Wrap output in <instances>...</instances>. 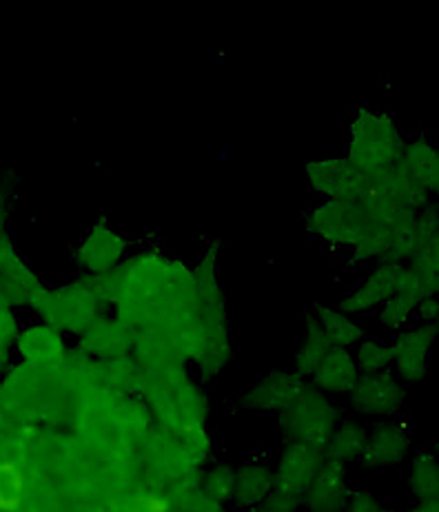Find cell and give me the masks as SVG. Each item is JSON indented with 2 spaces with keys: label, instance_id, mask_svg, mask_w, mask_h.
<instances>
[{
  "label": "cell",
  "instance_id": "cell-24",
  "mask_svg": "<svg viewBox=\"0 0 439 512\" xmlns=\"http://www.w3.org/2000/svg\"><path fill=\"white\" fill-rule=\"evenodd\" d=\"M415 313L424 324L439 322V298H437V295H426V298L420 304H417Z\"/></svg>",
  "mask_w": 439,
  "mask_h": 512
},
{
  "label": "cell",
  "instance_id": "cell-15",
  "mask_svg": "<svg viewBox=\"0 0 439 512\" xmlns=\"http://www.w3.org/2000/svg\"><path fill=\"white\" fill-rule=\"evenodd\" d=\"M275 488V473L267 466H244L236 473V488L233 497L240 504H260Z\"/></svg>",
  "mask_w": 439,
  "mask_h": 512
},
{
  "label": "cell",
  "instance_id": "cell-11",
  "mask_svg": "<svg viewBox=\"0 0 439 512\" xmlns=\"http://www.w3.org/2000/svg\"><path fill=\"white\" fill-rule=\"evenodd\" d=\"M304 391L302 375L275 373L253 388L247 402L260 411H287Z\"/></svg>",
  "mask_w": 439,
  "mask_h": 512
},
{
  "label": "cell",
  "instance_id": "cell-7",
  "mask_svg": "<svg viewBox=\"0 0 439 512\" xmlns=\"http://www.w3.org/2000/svg\"><path fill=\"white\" fill-rule=\"evenodd\" d=\"M439 335V322L422 324L413 331H406L393 344V362L397 371L408 382H420L426 373L428 348Z\"/></svg>",
  "mask_w": 439,
  "mask_h": 512
},
{
  "label": "cell",
  "instance_id": "cell-2",
  "mask_svg": "<svg viewBox=\"0 0 439 512\" xmlns=\"http://www.w3.org/2000/svg\"><path fill=\"white\" fill-rule=\"evenodd\" d=\"M282 428L291 444H306L315 448H326L335 430L333 404L326 399L320 388H306L300 397L284 411Z\"/></svg>",
  "mask_w": 439,
  "mask_h": 512
},
{
  "label": "cell",
  "instance_id": "cell-13",
  "mask_svg": "<svg viewBox=\"0 0 439 512\" xmlns=\"http://www.w3.org/2000/svg\"><path fill=\"white\" fill-rule=\"evenodd\" d=\"M122 251H125V240H122L114 229L105 227V224H96L94 233H91L89 240L85 242L83 260L91 271L102 275L114 269L118 260L122 258Z\"/></svg>",
  "mask_w": 439,
  "mask_h": 512
},
{
  "label": "cell",
  "instance_id": "cell-3",
  "mask_svg": "<svg viewBox=\"0 0 439 512\" xmlns=\"http://www.w3.org/2000/svg\"><path fill=\"white\" fill-rule=\"evenodd\" d=\"M309 180L329 200H360L369 187V176L351 158L311 162Z\"/></svg>",
  "mask_w": 439,
  "mask_h": 512
},
{
  "label": "cell",
  "instance_id": "cell-21",
  "mask_svg": "<svg viewBox=\"0 0 439 512\" xmlns=\"http://www.w3.org/2000/svg\"><path fill=\"white\" fill-rule=\"evenodd\" d=\"M353 355L362 375L384 373L393 364V346L377 340H362Z\"/></svg>",
  "mask_w": 439,
  "mask_h": 512
},
{
  "label": "cell",
  "instance_id": "cell-23",
  "mask_svg": "<svg viewBox=\"0 0 439 512\" xmlns=\"http://www.w3.org/2000/svg\"><path fill=\"white\" fill-rule=\"evenodd\" d=\"M233 488H236V470L229 466L213 468L204 481V493L211 499H227L233 495Z\"/></svg>",
  "mask_w": 439,
  "mask_h": 512
},
{
  "label": "cell",
  "instance_id": "cell-20",
  "mask_svg": "<svg viewBox=\"0 0 439 512\" xmlns=\"http://www.w3.org/2000/svg\"><path fill=\"white\" fill-rule=\"evenodd\" d=\"M408 269L422 280L428 293L439 295V229L435 231L433 238L428 240L426 247L411 260Z\"/></svg>",
  "mask_w": 439,
  "mask_h": 512
},
{
  "label": "cell",
  "instance_id": "cell-14",
  "mask_svg": "<svg viewBox=\"0 0 439 512\" xmlns=\"http://www.w3.org/2000/svg\"><path fill=\"white\" fill-rule=\"evenodd\" d=\"M402 162L428 193L439 196V151L426 140H415L402 151Z\"/></svg>",
  "mask_w": 439,
  "mask_h": 512
},
{
  "label": "cell",
  "instance_id": "cell-19",
  "mask_svg": "<svg viewBox=\"0 0 439 512\" xmlns=\"http://www.w3.org/2000/svg\"><path fill=\"white\" fill-rule=\"evenodd\" d=\"M411 486L417 499L422 501L439 499V459L435 455L422 453L415 459Z\"/></svg>",
  "mask_w": 439,
  "mask_h": 512
},
{
  "label": "cell",
  "instance_id": "cell-16",
  "mask_svg": "<svg viewBox=\"0 0 439 512\" xmlns=\"http://www.w3.org/2000/svg\"><path fill=\"white\" fill-rule=\"evenodd\" d=\"M318 322L322 326V331L329 337L331 346H340V348H351L357 346L364 340V329L357 324L349 313H344L342 309H331V306H320L318 311Z\"/></svg>",
  "mask_w": 439,
  "mask_h": 512
},
{
  "label": "cell",
  "instance_id": "cell-5",
  "mask_svg": "<svg viewBox=\"0 0 439 512\" xmlns=\"http://www.w3.org/2000/svg\"><path fill=\"white\" fill-rule=\"evenodd\" d=\"M349 395L357 411L366 415H391L404 402V388L386 371L360 375Z\"/></svg>",
  "mask_w": 439,
  "mask_h": 512
},
{
  "label": "cell",
  "instance_id": "cell-1",
  "mask_svg": "<svg viewBox=\"0 0 439 512\" xmlns=\"http://www.w3.org/2000/svg\"><path fill=\"white\" fill-rule=\"evenodd\" d=\"M402 138L395 122L382 111H362L355 118L349 140V158L373 178L402 158Z\"/></svg>",
  "mask_w": 439,
  "mask_h": 512
},
{
  "label": "cell",
  "instance_id": "cell-22",
  "mask_svg": "<svg viewBox=\"0 0 439 512\" xmlns=\"http://www.w3.org/2000/svg\"><path fill=\"white\" fill-rule=\"evenodd\" d=\"M0 512H14L20 506V495H23V475L14 464H0Z\"/></svg>",
  "mask_w": 439,
  "mask_h": 512
},
{
  "label": "cell",
  "instance_id": "cell-26",
  "mask_svg": "<svg viewBox=\"0 0 439 512\" xmlns=\"http://www.w3.org/2000/svg\"><path fill=\"white\" fill-rule=\"evenodd\" d=\"M413 512H439V499H435V501H422V506L415 508Z\"/></svg>",
  "mask_w": 439,
  "mask_h": 512
},
{
  "label": "cell",
  "instance_id": "cell-9",
  "mask_svg": "<svg viewBox=\"0 0 439 512\" xmlns=\"http://www.w3.org/2000/svg\"><path fill=\"white\" fill-rule=\"evenodd\" d=\"M360 380V368L349 348L331 346L320 366L313 373V384L324 393H351L355 382Z\"/></svg>",
  "mask_w": 439,
  "mask_h": 512
},
{
  "label": "cell",
  "instance_id": "cell-8",
  "mask_svg": "<svg viewBox=\"0 0 439 512\" xmlns=\"http://www.w3.org/2000/svg\"><path fill=\"white\" fill-rule=\"evenodd\" d=\"M411 446V430L404 424L389 422L375 428V433L366 439L362 462L371 468L400 464Z\"/></svg>",
  "mask_w": 439,
  "mask_h": 512
},
{
  "label": "cell",
  "instance_id": "cell-6",
  "mask_svg": "<svg viewBox=\"0 0 439 512\" xmlns=\"http://www.w3.org/2000/svg\"><path fill=\"white\" fill-rule=\"evenodd\" d=\"M406 266L395 264V262H384L380 269H375L366 282L351 293L349 298L342 302L340 309L349 315L362 313V311H371L375 306L386 304L393 295L400 291L402 284V275H404Z\"/></svg>",
  "mask_w": 439,
  "mask_h": 512
},
{
  "label": "cell",
  "instance_id": "cell-25",
  "mask_svg": "<svg viewBox=\"0 0 439 512\" xmlns=\"http://www.w3.org/2000/svg\"><path fill=\"white\" fill-rule=\"evenodd\" d=\"M142 506H145V512H169L171 506L165 497H147L142 501Z\"/></svg>",
  "mask_w": 439,
  "mask_h": 512
},
{
  "label": "cell",
  "instance_id": "cell-18",
  "mask_svg": "<svg viewBox=\"0 0 439 512\" xmlns=\"http://www.w3.org/2000/svg\"><path fill=\"white\" fill-rule=\"evenodd\" d=\"M331 351V342L326 333L322 331V326L318 322V317L309 322V331H306V340L298 353V375H313L315 368L320 366V362L324 360V355Z\"/></svg>",
  "mask_w": 439,
  "mask_h": 512
},
{
  "label": "cell",
  "instance_id": "cell-12",
  "mask_svg": "<svg viewBox=\"0 0 439 512\" xmlns=\"http://www.w3.org/2000/svg\"><path fill=\"white\" fill-rule=\"evenodd\" d=\"M346 501V484H344V464L326 459L320 473L315 475L309 486V504L315 510L333 512Z\"/></svg>",
  "mask_w": 439,
  "mask_h": 512
},
{
  "label": "cell",
  "instance_id": "cell-4",
  "mask_svg": "<svg viewBox=\"0 0 439 512\" xmlns=\"http://www.w3.org/2000/svg\"><path fill=\"white\" fill-rule=\"evenodd\" d=\"M324 450L306 444H291L284 450L282 462L275 470V490L291 497H300L309 490L311 481L320 473L324 464Z\"/></svg>",
  "mask_w": 439,
  "mask_h": 512
},
{
  "label": "cell",
  "instance_id": "cell-10",
  "mask_svg": "<svg viewBox=\"0 0 439 512\" xmlns=\"http://www.w3.org/2000/svg\"><path fill=\"white\" fill-rule=\"evenodd\" d=\"M377 189L384 191L386 196L393 198L397 204L411 209L415 213H420L426 204H428V191L422 187L420 182L415 180V176L408 167L402 162V158L391 165L389 169H384L382 173L371 178Z\"/></svg>",
  "mask_w": 439,
  "mask_h": 512
},
{
  "label": "cell",
  "instance_id": "cell-17",
  "mask_svg": "<svg viewBox=\"0 0 439 512\" xmlns=\"http://www.w3.org/2000/svg\"><path fill=\"white\" fill-rule=\"evenodd\" d=\"M366 433L364 430L353 424V422H346L340 428L333 430V435L329 439V444L324 448V455L326 459H331V462H353V459L362 457L364 448H366Z\"/></svg>",
  "mask_w": 439,
  "mask_h": 512
},
{
  "label": "cell",
  "instance_id": "cell-27",
  "mask_svg": "<svg viewBox=\"0 0 439 512\" xmlns=\"http://www.w3.org/2000/svg\"><path fill=\"white\" fill-rule=\"evenodd\" d=\"M437 453H439V442H437Z\"/></svg>",
  "mask_w": 439,
  "mask_h": 512
}]
</instances>
